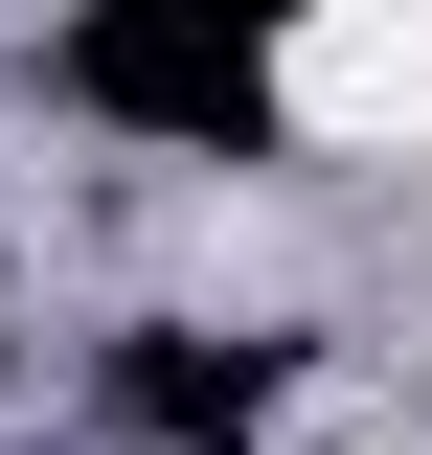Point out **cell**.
Instances as JSON below:
<instances>
[{
	"instance_id": "cell-1",
	"label": "cell",
	"mask_w": 432,
	"mask_h": 455,
	"mask_svg": "<svg viewBox=\"0 0 432 455\" xmlns=\"http://www.w3.org/2000/svg\"><path fill=\"white\" fill-rule=\"evenodd\" d=\"M273 137L410 160L432 137V0H296V23H273Z\"/></svg>"
}]
</instances>
